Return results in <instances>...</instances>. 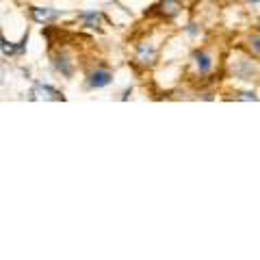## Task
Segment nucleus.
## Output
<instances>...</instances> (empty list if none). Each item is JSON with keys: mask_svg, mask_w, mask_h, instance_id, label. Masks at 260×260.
Here are the masks:
<instances>
[{"mask_svg": "<svg viewBox=\"0 0 260 260\" xmlns=\"http://www.w3.org/2000/svg\"><path fill=\"white\" fill-rule=\"evenodd\" d=\"M228 72L241 83H258L260 80V61L249 52H239L228 61Z\"/></svg>", "mask_w": 260, "mask_h": 260, "instance_id": "obj_1", "label": "nucleus"}, {"mask_svg": "<svg viewBox=\"0 0 260 260\" xmlns=\"http://www.w3.org/2000/svg\"><path fill=\"white\" fill-rule=\"evenodd\" d=\"M158 56H160V46L154 42L152 37H145L141 39V42H137L135 44V56H133V61L135 65L139 70H152L154 65L158 63Z\"/></svg>", "mask_w": 260, "mask_h": 260, "instance_id": "obj_2", "label": "nucleus"}, {"mask_svg": "<svg viewBox=\"0 0 260 260\" xmlns=\"http://www.w3.org/2000/svg\"><path fill=\"white\" fill-rule=\"evenodd\" d=\"M189 68H191L195 78H200V80L208 78L215 70L213 50H210V48H195V50L191 52V56H189Z\"/></svg>", "mask_w": 260, "mask_h": 260, "instance_id": "obj_3", "label": "nucleus"}, {"mask_svg": "<svg viewBox=\"0 0 260 260\" xmlns=\"http://www.w3.org/2000/svg\"><path fill=\"white\" fill-rule=\"evenodd\" d=\"M150 13L160 18L162 22H172L182 13V5L178 3V0H158V3L152 7Z\"/></svg>", "mask_w": 260, "mask_h": 260, "instance_id": "obj_4", "label": "nucleus"}, {"mask_svg": "<svg viewBox=\"0 0 260 260\" xmlns=\"http://www.w3.org/2000/svg\"><path fill=\"white\" fill-rule=\"evenodd\" d=\"M113 83V70L107 65H95L87 74V87L89 89H104Z\"/></svg>", "mask_w": 260, "mask_h": 260, "instance_id": "obj_5", "label": "nucleus"}, {"mask_svg": "<svg viewBox=\"0 0 260 260\" xmlns=\"http://www.w3.org/2000/svg\"><path fill=\"white\" fill-rule=\"evenodd\" d=\"M52 65L61 76H65V78L74 76V61H72V56L65 50H59L56 54H52Z\"/></svg>", "mask_w": 260, "mask_h": 260, "instance_id": "obj_6", "label": "nucleus"}, {"mask_svg": "<svg viewBox=\"0 0 260 260\" xmlns=\"http://www.w3.org/2000/svg\"><path fill=\"white\" fill-rule=\"evenodd\" d=\"M30 18L35 20L37 24H44V26H48V24H52L61 18V13L56 9H50V7H30Z\"/></svg>", "mask_w": 260, "mask_h": 260, "instance_id": "obj_7", "label": "nucleus"}, {"mask_svg": "<svg viewBox=\"0 0 260 260\" xmlns=\"http://www.w3.org/2000/svg\"><path fill=\"white\" fill-rule=\"evenodd\" d=\"M32 98H42V100H63V93L56 91L54 87L50 85H35V89H32Z\"/></svg>", "mask_w": 260, "mask_h": 260, "instance_id": "obj_8", "label": "nucleus"}, {"mask_svg": "<svg viewBox=\"0 0 260 260\" xmlns=\"http://www.w3.org/2000/svg\"><path fill=\"white\" fill-rule=\"evenodd\" d=\"M78 20H83V24L87 28H98L104 20V13L102 11H80Z\"/></svg>", "mask_w": 260, "mask_h": 260, "instance_id": "obj_9", "label": "nucleus"}, {"mask_svg": "<svg viewBox=\"0 0 260 260\" xmlns=\"http://www.w3.org/2000/svg\"><path fill=\"white\" fill-rule=\"evenodd\" d=\"M245 50H247L251 56L260 59V30L247 32V37H245Z\"/></svg>", "mask_w": 260, "mask_h": 260, "instance_id": "obj_10", "label": "nucleus"}, {"mask_svg": "<svg viewBox=\"0 0 260 260\" xmlns=\"http://www.w3.org/2000/svg\"><path fill=\"white\" fill-rule=\"evenodd\" d=\"M230 98H234V100H245V102H249V100H258V93L256 91H251V89H234V91L230 93Z\"/></svg>", "mask_w": 260, "mask_h": 260, "instance_id": "obj_11", "label": "nucleus"}, {"mask_svg": "<svg viewBox=\"0 0 260 260\" xmlns=\"http://www.w3.org/2000/svg\"><path fill=\"white\" fill-rule=\"evenodd\" d=\"M184 32H186V35H191V37L198 39V37L202 35V24H198V22H189V24L184 26Z\"/></svg>", "mask_w": 260, "mask_h": 260, "instance_id": "obj_12", "label": "nucleus"}, {"mask_svg": "<svg viewBox=\"0 0 260 260\" xmlns=\"http://www.w3.org/2000/svg\"><path fill=\"white\" fill-rule=\"evenodd\" d=\"M178 3H180L182 7H193V5H198L200 0H178Z\"/></svg>", "mask_w": 260, "mask_h": 260, "instance_id": "obj_13", "label": "nucleus"}, {"mask_svg": "<svg viewBox=\"0 0 260 260\" xmlns=\"http://www.w3.org/2000/svg\"><path fill=\"white\" fill-rule=\"evenodd\" d=\"M243 5H247V7H258L260 5V0H241Z\"/></svg>", "mask_w": 260, "mask_h": 260, "instance_id": "obj_14", "label": "nucleus"}, {"mask_svg": "<svg viewBox=\"0 0 260 260\" xmlns=\"http://www.w3.org/2000/svg\"><path fill=\"white\" fill-rule=\"evenodd\" d=\"M3 76H5V68H0V83H3Z\"/></svg>", "mask_w": 260, "mask_h": 260, "instance_id": "obj_15", "label": "nucleus"}, {"mask_svg": "<svg viewBox=\"0 0 260 260\" xmlns=\"http://www.w3.org/2000/svg\"><path fill=\"white\" fill-rule=\"evenodd\" d=\"M256 30H260V20H258V22H256Z\"/></svg>", "mask_w": 260, "mask_h": 260, "instance_id": "obj_16", "label": "nucleus"}, {"mask_svg": "<svg viewBox=\"0 0 260 260\" xmlns=\"http://www.w3.org/2000/svg\"><path fill=\"white\" fill-rule=\"evenodd\" d=\"M0 50H3V35H0Z\"/></svg>", "mask_w": 260, "mask_h": 260, "instance_id": "obj_17", "label": "nucleus"}]
</instances>
